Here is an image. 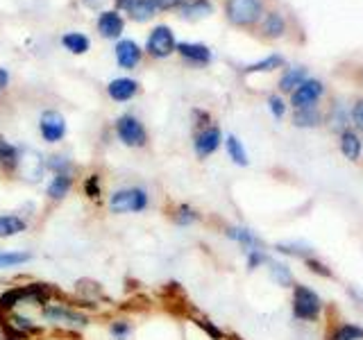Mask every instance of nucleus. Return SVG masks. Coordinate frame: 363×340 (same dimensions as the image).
Segmentation results:
<instances>
[{"label":"nucleus","instance_id":"nucleus-12","mask_svg":"<svg viewBox=\"0 0 363 340\" xmlns=\"http://www.w3.org/2000/svg\"><path fill=\"white\" fill-rule=\"evenodd\" d=\"M32 220L21 211H0V241H11L23 234H28Z\"/></svg>","mask_w":363,"mask_h":340},{"label":"nucleus","instance_id":"nucleus-38","mask_svg":"<svg viewBox=\"0 0 363 340\" xmlns=\"http://www.w3.org/2000/svg\"><path fill=\"white\" fill-rule=\"evenodd\" d=\"M182 11H184V16H207L211 11V5L207 0H196V3H186Z\"/></svg>","mask_w":363,"mask_h":340},{"label":"nucleus","instance_id":"nucleus-40","mask_svg":"<svg viewBox=\"0 0 363 340\" xmlns=\"http://www.w3.org/2000/svg\"><path fill=\"white\" fill-rule=\"evenodd\" d=\"M268 107H270L272 116H275L277 120H281L284 113H286V105H284V98H279V96H270L268 98Z\"/></svg>","mask_w":363,"mask_h":340},{"label":"nucleus","instance_id":"nucleus-41","mask_svg":"<svg viewBox=\"0 0 363 340\" xmlns=\"http://www.w3.org/2000/svg\"><path fill=\"white\" fill-rule=\"evenodd\" d=\"M247 254V270H257L261 264H266V254L261 252V249H250V252H245Z\"/></svg>","mask_w":363,"mask_h":340},{"label":"nucleus","instance_id":"nucleus-11","mask_svg":"<svg viewBox=\"0 0 363 340\" xmlns=\"http://www.w3.org/2000/svg\"><path fill=\"white\" fill-rule=\"evenodd\" d=\"M145 48L152 57H157V60H164V57L173 55L177 50V41H175L173 30H170L168 26H157L150 32V37H147Z\"/></svg>","mask_w":363,"mask_h":340},{"label":"nucleus","instance_id":"nucleus-47","mask_svg":"<svg viewBox=\"0 0 363 340\" xmlns=\"http://www.w3.org/2000/svg\"><path fill=\"white\" fill-rule=\"evenodd\" d=\"M3 340H23V338H16V336H9V334H3Z\"/></svg>","mask_w":363,"mask_h":340},{"label":"nucleus","instance_id":"nucleus-33","mask_svg":"<svg viewBox=\"0 0 363 340\" xmlns=\"http://www.w3.org/2000/svg\"><path fill=\"white\" fill-rule=\"evenodd\" d=\"M304 79H306V68L295 66V68H291V71L284 73V77L279 79V89L281 91H295L304 82Z\"/></svg>","mask_w":363,"mask_h":340},{"label":"nucleus","instance_id":"nucleus-45","mask_svg":"<svg viewBox=\"0 0 363 340\" xmlns=\"http://www.w3.org/2000/svg\"><path fill=\"white\" fill-rule=\"evenodd\" d=\"M7 84H9V73L5 71V68H0V94L7 89Z\"/></svg>","mask_w":363,"mask_h":340},{"label":"nucleus","instance_id":"nucleus-8","mask_svg":"<svg viewBox=\"0 0 363 340\" xmlns=\"http://www.w3.org/2000/svg\"><path fill=\"white\" fill-rule=\"evenodd\" d=\"M37 130H39V136L43 143L48 145H57L66 139V132H68V123L64 118L62 111L57 109H45L41 111L39 116V123H37Z\"/></svg>","mask_w":363,"mask_h":340},{"label":"nucleus","instance_id":"nucleus-26","mask_svg":"<svg viewBox=\"0 0 363 340\" xmlns=\"http://www.w3.org/2000/svg\"><path fill=\"white\" fill-rule=\"evenodd\" d=\"M82 196L89 200V202H100L102 196H105V186H102V175L100 173H89L86 177H82Z\"/></svg>","mask_w":363,"mask_h":340},{"label":"nucleus","instance_id":"nucleus-37","mask_svg":"<svg viewBox=\"0 0 363 340\" xmlns=\"http://www.w3.org/2000/svg\"><path fill=\"white\" fill-rule=\"evenodd\" d=\"M284 66V57L279 55H270L266 60H261L252 66H247V73H257V71H275V68Z\"/></svg>","mask_w":363,"mask_h":340},{"label":"nucleus","instance_id":"nucleus-9","mask_svg":"<svg viewBox=\"0 0 363 340\" xmlns=\"http://www.w3.org/2000/svg\"><path fill=\"white\" fill-rule=\"evenodd\" d=\"M225 11L234 26H255L264 14V0H227Z\"/></svg>","mask_w":363,"mask_h":340},{"label":"nucleus","instance_id":"nucleus-4","mask_svg":"<svg viewBox=\"0 0 363 340\" xmlns=\"http://www.w3.org/2000/svg\"><path fill=\"white\" fill-rule=\"evenodd\" d=\"M113 134L125 147H132V150H141L147 145V130L134 113H121L113 120Z\"/></svg>","mask_w":363,"mask_h":340},{"label":"nucleus","instance_id":"nucleus-28","mask_svg":"<svg viewBox=\"0 0 363 340\" xmlns=\"http://www.w3.org/2000/svg\"><path fill=\"white\" fill-rule=\"evenodd\" d=\"M45 168H48V175L52 173H77V166L73 164V159L68 154H48L45 157Z\"/></svg>","mask_w":363,"mask_h":340},{"label":"nucleus","instance_id":"nucleus-44","mask_svg":"<svg viewBox=\"0 0 363 340\" xmlns=\"http://www.w3.org/2000/svg\"><path fill=\"white\" fill-rule=\"evenodd\" d=\"M157 9H173L175 5H179V0H155Z\"/></svg>","mask_w":363,"mask_h":340},{"label":"nucleus","instance_id":"nucleus-21","mask_svg":"<svg viewBox=\"0 0 363 340\" xmlns=\"http://www.w3.org/2000/svg\"><path fill=\"white\" fill-rule=\"evenodd\" d=\"M225 236L241 245L245 252H250V249H261V245H264L261 243V238L255 232H250L247 227H227Z\"/></svg>","mask_w":363,"mask_h":340},{"label":"nucleus","instance_id":"nucleus-42","mask_svg":"<svg viewBox=\"0 0 363 340\" xmlns=\"http://www.w3.org/2000/svg\"><path fill=\"white\" fill-rule=\"evenodd\" d=\"M198 327L202 329L204 334H207L209 338H213V340H223V332L218 327H216L213 322H209V320H198Z\"/></svg>","mask_w":363,"mask_h":340},{"label":"nucleus","instance_id":"nucleus-27","mask_svg":"<svg viewBox=\"0 0 363 340\" xmlns=\"http://www.w3.org/2000/svg\"><path fill=\"white\" fill-rule=\"evenodd\" d=\"M340 152H343V157L350 159V162H357L361 157V139L357 132H352V130L340 132Z\"/></svg>","mask_w":363,"mask_h":340},{"label":"nucleus","instance_id":"nucleus-17","mask_svg":"<svg viewBox=\"0 0 363 340\" xmlns=\"http://www.w3.org/2000/svg\"><path fill=\"white\" fill-rule=\"evenodd\" d=\"M113 52H116L118 66L125 68V71H132V68H136L141 62V48H139V43L132 41V39L118 41L116 48H113Z\"/></svg>","mask_w":363,"mask_h":340},{"label":"nucleus","instance_id":"nucleus-2","mask_svg":"<svg viewBox=\"0 0 363 340\" xmlns=\"http://www.w3.org/2000/svg\"><path fill=\"white\" fill-rule=\"evenodd\" d=\"M39 320L55 329H68V332H82L91 324V315L84 306L64 300L57 295L50 302H45L39 309Z\"/></svg>","mask_w":363,"mask_h":340},{"label":"nucleus","instance_id":"nucleus-25","mask_svg":"<svg viewBox=\"0 0 363 340\" xmlns=\"http://www.w3.org/2000/svg\"><path fill=\"white\" fill-rule=\"evenodd\" d=\"M107 336L111 340H130L134 336V322L125 315H116L107 322Z\"/></svg>","mask_w":363,"mask_h":340},{"label":"nucleus","instance_id":"nucleus-43","mask_svg":"<svg viewBox=\"0 0 363 340\" xmlns=\"http://www.w3.org/2000/svg\"><path fill=\"white\" fill-rule=\"evenodd\" d=\"M352 118H354L357 128L363 130V100H359L357 105H354V109H352Z\"/></svg>","mask_w":363,"mask_h":340},{"label":"nucleus","instance_id":"nucleus-32","mask_svg":"<svg viewBox=\"0 0 363 340\" xmlns=\"http://www.w3.org/2000/svg\"><path fill=\"white\" fill-rule=\"evenodd\" d=\"M225 147H227V154H230V159L236 164V166H247L250 164V159H247V152H245V147L241 143V139L234 134H230L225 139Z\"/></svg>","mask_w":363,"mask_h":340},{"label":"nucleus","instance_id":"nucleus-34","mask_svg":"<svg viewBox=\"0 0 363 340\" xmlns=\"http://www.w3.org/2000/svg\"><path fill=\"white\" fill-rule=\"evenodd\" d=\"M293 123L298 125V128H315V125L320 123V113H318L313 107H309V109H295Z\"/></svg>","mask_w":363,"mask_h":340},{"label":"nucleus","instance_id":"nucleus-23","mask_svg":"<svg viewBox=\"0 0 363 340\" xmlns=\"http://www.w3.org/2000/svg\"><path fill=\"white\" fill-rule=\"evenodd\" d=\"M75 295L82 302H102L105 300V290H102V283L96 279H77L75 281Z\"/></svg>","mask_w":363,"mask_h":340},{"label":"nucleus","instance_id":"nucleus-46","mask_svg":"<svg viewBox=\"0 0 363 340\" xmlns=\"http://www.w3.org/2000/svg\"><path fill=\"white\" fill-rule=\"evenodd\" d=\"M102 3H105V0H84V5H86V7H94V9L100 7Z\"/></svg>","mask_w":363,"mask_h":340},{"label":"nucleus","instance_id":"nucleus-29","mask_svg":"<svg viewBox=\"0 0 363 340\" xmlns=\"http://www.w3.org/2000/svg\"><path fill=\"white\" fill-rule=\"evenodd\" d=\"M327 340H363V327L352 324V322L336 324L332 332L327 334Z\"/></svg>","mask_w":363,"mask_h":340},{"label":"nucleus","instance_id":"nucleus-31","mask_svg":"<svg viewBox=\"0 0 363 340\" xmlns=\"http://www.w3.org/2000/svg\"><path fill=\"white\" fill-rule=\"evenodd\" d=\"M266 264L270 266V277H272V281L277 283V286H281V288L295 286V277H293V272L289 270V266L279 264V261H266Z\"/></svg>","mask_w":363,"mask_h":340},{"label":"nucleus","instance_id":"nucleus-35","mask_svg":"<svg viewBox=\"0 0 363 340\" xmlns=\"http://www.w3.org/2000/svg\"><path fill=\"white\" fill-rule=\"evenodd\" d=\"M264 34H268L270 39H277L284 34V18L277 14V11H270L266 16V23H264Z\"/></svg>","mask_w":363,"mask_h":340},{"label":"nucleus","instance_id":"nucleus-19","mask_svg":"<svg viewBox=\"0 0 363 340\" xmlns=\"http://www.w3.org/2000/svg\"><path fill=\"white\" fill-rule=\"evenodd\" d=\"M123 28H125V21H123V16L118 14L116 9H107V11H102V14L98 16V32L105 39L121 37Z\"/></svg>","mask_w":363,"mask_h":340},{"label":"nucleus","instance_id":"nucleus-1","mask_svg":"<svg viewBox=\"0 0 363 340\" xmlns=\"http://www.w3.org/2000/svg\"><path fill=\"white\" fill-rule=\"evenodd\" d=\"M57 295H62L52 283L45 281H23L0 290V317L11 311L41 309L45 302H50Z\"/></svg>","mask_w":363,"mask_h":340},{"label":"nucleus","instance_id":"nucleus-30","mask_svg":"<svg viewBox=\"0 0 363 340\" xmlns=\"http://www.w3.org/2000/svg\"><path fill=\"white\" fill-rule=\"evenodd\" d=\"M62 43H64V48L68 52H73V55H84L91 48L89 37H86V34H82V32H68V34H64Z\"/></svg>","mask_w":363,"mask_h":340},{"label":"nucleus","instance_id":"nucleus-5","mask_svg":"<svg viewBox=\"0 0 363 340\" xmlns=\"http://www.w3.org/2000/svg\"><path fill=\"white\" fill-rule=\"evenodd\" d=\"M323 313V300L318 298V293L309 286L295 283L293 286V315L295 320L302 322H315Z\"/></svg>","mask_w":363,"mask_h":340},{"label":"nucleus","instance_id":"nucleus-16","mask_svg":"<svg viewBox=\"0 0 363 340\" xmlns=\"http://www.w3.org/2000/svg\"><path fill=\"white\" fill-rule=\"evenodd\" d=\"M34 261V254L23 247H0V272L26 268Z\"/></svg>","mask_w":363,"mask_h":340},{"label":"nucleus","instance_id":"nucleus-36","mask_svg":"<svg viewBox=\"0 0 363 340\" xmlns=\"http://www.w3.org/2000/svg\"><path fill=\"white\" fill-rule=\"evenodd\" d=\"M277 252L281 254H291V256H298V259H309L313 254V249L311 247H304L302 243H277Z\"/></svg>","mask_w":363,"mask_h":340},{"label":"nucleus","instance_id":"nucleus-24","mask_svg":"<svg viewBox=\"0 0 363 340\" xmlns=\"http://www.w3.org/2000/svg\"><path fill=\"white\" fill-rule=\"evenodd\" d=\"M170 220L177 227H193L196 222H200V213L196 207H191L186 202H179L170 209Z\"/></svg>","mask_w":363,"mask_h":340},{"label":"nucleus","instance_id":"nucleus-20","mask_svg":"<svg viewBox=\"0 0 363 340\" xmlns=\"http://www.w3.org/2000/svg\"><path fill=\"white\" fill-rule=\"evenodd\" d=\"M118 9H125L134 21H147L155 16V0H116Z\"/></svg>","mask_w":363,"mask_h":340},{"label":"nucleus","instance_id":"nucleus-15","mask_svg":"<svg viewBox=\"0 0 363 340\" xmlns=\"http://www.w3.org/2000/svg\"><path fill=\"white\" fill-rule=\"evenodd\" d=\"M320 96H323V82H318V79H304V82L293 91L291 102L295 109H309L315 105Z\"/></svg>","mask_w":363,"mask_h":340},{"label":"nucleus","instance_id":"nucleus-18","mask_svg":"<svg viewBox=\"0 0 363 340\" xmlns=\"http://www.w3.org/2000/svg\"><path fill=\"white\" fill-rule=\"evenodd\" d=\"M139 94V82L132 77H116L107 84V96L113 102H130Z\"/></svg>","mask_w":363,"mask_h":340},{"label":"nucleus","instance_id":"nucleus-10","mask_svg":"<svg viewBox=\"0 0 363 340\" xmlns=\"http://www.w3.org/2000/svg\"><path fill=\"white\" fill-rule=\"evenodd\" d=\"M77 181V173H52L43 186V198L48 204L57 207V204L66 202V198L71 196Z\"/></svg>","mask_w":363,"mask_h":340},{"label":"nucleus","instance_id":"nucleus-3","mask_svg":"<svg viewBox=\"0 0 363 340\" xmlns=\"http://www.w3.org/2000/svg\"><path fill=\"white\" fill-rule=\"evenodd\" d=\"M105 204L111 215H139L150 209V191L143 184H125L111 188Z\"/></svg>","mask_w":363,"mask_h":340},{"label":"nucleus","instance_id":"nucleus-7","mask_svg":"<svg viewBox=\"0 0 363 340\" xmlns=\"http://www.w3.org/2000/svg\"><path fill=\"white\" fill-rule=\"evenodd\" d=\"M48 175L45 168V157L34 150V147H23L21 150V164H18V177L30 186H37Z\"/></svg>","mask_w":363,"mask_h":340},{"label":"nucleus","instance_id":"nucleus-14","mask_svg":"<svg viewBox=\"0 0 363 340\" xmlns=\"http://www.w3.org/2000/svg\"><path fill=\"white\" fill-rule=\"evenodd\" d=\"M21 150L23 147L11 143L7 136L0 134V173L5 177H16L18 175V164H21Z\"/></svg>","mask_w":363,"mask_h":340},{"label":"nucleus","instance_id":"nucleus-39","mask_svg":"<svg viewBox=\"0 0 363 340\" xmlns=\"http://www.w3.org/2000/svg\"><path fill=\"white\" fill-rule=\"evenodd\" d=\"M304 266L309 268L313 275H320V277H332V270H329L323 261H318V259H313V256H309V259H304Z\"/></svg>","mask_w":363,"mask_h":340},{"label":"nucleus","instance_id":"nucleus-22","mask_svg":"<svg viewBox=\"0 0 363 340\" xmlns=\"http://www.w3.org/2000/svg\"><path fill=\"white\" fill-rule=\"evenodd\" d=\"M177 52L184 57L186 62H191V64L204 66V64L211 62V50L207 48V45H202V43H189V41L177 43Z\"/></svg>","mask_w":363,"mask_h":340},{"label":"nucleus","instance_id":"nucleus-6","mask_svg":"<svg viewBox=\"0 0 363 340\" xmlns=\"http://www.w3.org/2000/svg\"><path fill=\"white\" fill-rule=\"evenodd\" d=\"M0 324H3V334L16 336L23 340H32L43 334V322L32 317L28 311H11L0 317Z\"/></svg>","mask_w":363,"mask_h":340},{"label":"nucleus","instance_id":"nucleus-13","mask_svg":"<svg viewBox=\"0 0 363 340\" xmlns=\"http://www.w3.org/2000/svg\"><path fill=\"white\" fill-rule=\"evenodd\" d=\"M223 143V134L216 125H207V128H200L193 136V150H196L198 159H207L211 157Z\"/></svg>","mask_w":363,"mask_h":340}]
</instances>
